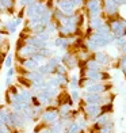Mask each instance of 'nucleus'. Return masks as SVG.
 Here are the masks:
<instances>
[{
	"mask_svg": "<svg viewBox=\"0 0 126 133\" xmlns=\"http://www.w3.org/2000/svg\"><path fill=\"white\" fill-rule=\"evenodd\" d=\"M3 64H4V66L5 68H11V66H12V56H11V54H7V56L4 57V61H3Z\"/></svg>",
	"mask_w": 126,
	"mask_h": 133,
	"instance_id": "f03ea898",
	"label": "nucleus"
},
{
	"mask_svg": "<svg viewBox=\"0 0 126 133\" xmlns=\"http://www.w3.org/2000/svg\"><path fill=\"white\" fill-rule=\"evenodd\" d=\"M15 68H14V66H11V68H8L7 69V77H12L14 75H15Z\"/></svg>",
	"mask_w": 126,
	"mask_h": 133,
	"instance_id": "7ed1b4c3",
	"label": "nucleus"
},
{
	"mask_svg": "<svg viewBox=\"0 0 126 133\" xmlns=\"http://www.w3.org/2000/svg\"><path fill=\"white\" fill-rule=\"evenodd\" d=\"M0 92H2V86H0Z\"/></svg>",
	"mask_w": 126,
	"mask_h": 133,
	"instance_id": "39448f33",
	"label": "nucleus"
},
{
	"mask_svg": "<svg viewBox=\"0 0 126 133\" xmlns=\"http://www.w3.org/2000/svg\"><path fill=\"white\" fill-rule=\"evenodd\" d=\"M11 83H12V77H5V87H11Z\"/></svg>",
	"mask_w": 126,
	"mask_h": 133,
	"instance_id": "20e7f679",
	"label": "nucleus"
},
{
	"mask_svg": "<svg viewBox=\"0 0 126 133\" xmlns=\"http://www.w3.org/2000/svg\"><path fill=\"white\" fill-rule=\"evenodd\" d=\"M3 27H4L5 30H7V33L12 34V33H15V31H16L18 25H16L15 19H12V21H10V22H7V23H4V26H3Z\"/></svg>",
	"mask_w": 126,
	"mask_h": 133,
	"instance_id": "f257e3e1",
	"label": "nucleus"
}]
</instances>
